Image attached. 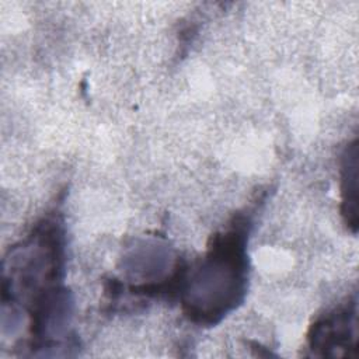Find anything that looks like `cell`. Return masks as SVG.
<instances>
[{"mask_svg": "<svg viewBox=\"0 0 359 359\" xmlns=\"http://www.w3.org/2000/svg\"><path fill=\"white\" fill-rule=\"evenodd\" d=\"M344 215L346 216V223L356 227V189H358V153L356 146L348 149V156L345 157L344 167Z\"/></svg>", "mask_w": 359, "mask_h": 359, "instance_id": "1", "label": "cell"}]
</instances>
